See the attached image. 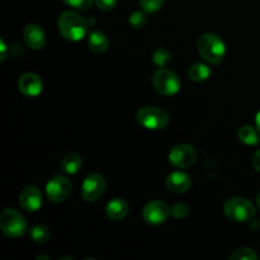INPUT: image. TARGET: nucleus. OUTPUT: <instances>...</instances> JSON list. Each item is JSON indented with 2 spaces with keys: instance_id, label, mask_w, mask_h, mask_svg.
I'll return each instance as SVG.
<instances>
[{
  "instance_id": "nucleus-1",
  "label": "nucleus",
  "mask_w": 260,
  "mask_h": 260,
  "mask_svg": "<svg viewBox=\"0 0 260 260\" xmlns=\"http://www.w3.org/2000/svg\"><path fill=\"white\" fill-rule=\"evenodd\" d=\"M57 27L61 36L71 42H78L88 33L89 23L85 18L74 10L61 13L57 20Z\"/></svg>"
},
{
  "instance_id": "nucleus-2",
  "label": "nucleus",
  "mask_w": 260,
  "mask_h": 260,
  "mask_svg": "<svg viewBox=\"0 0 260 260\" xmlns=\"http://www.w3.org/2000/svg\"><path fill=\"white\" fill-rule=\"evenodd\" d=\"M198 52L208 63L217 65L226 55L225 42L215 33H205L198 40Z\"/></svg>"
},
{
  "instance_id": "nucleus-3",
  "label": "nucleus",
  "mask_w": 260,
  "mask_h": 260,
  "mask_svg": "<svg viewBox=\"0 0 260 260\" xmlns=\"http://www.w3.org/2000/svg\"><path fill=\"white\" fill-rule=\"evenodd\" d=\"M223 213L229 220L235 222H246L254 218L255 208L248 198L233 197L223 205Z\"/></svg>"
},
{
  "instance_id": "nucleus-4",
  "label": "nucleus",
  "mask_w": 260,
  "mask_h": 260,
  "mask_svg": "<svg viewBox=\"0 0 260 260\" xmlns=\"http://www.w3.org/2000/svg\"><path fill=\"white\" fill-rule=\"evenodd\" d=\"M0 229L8 238L18 239L27 231V221L15 208H5L0 215Z\"/></svg>"
},
{
  "instance_id": "nucleus-5",
  "label": "nucleus",
  "mask_w": 260,
  "mask_h": 260,
  "mask_svg": "<svg viewBox=\"0 0 260 260\" xmlns=\"http://www.w3.org/2000/svg\"><path fill=\"white\" fill-rule=\"evenodd\" d=\"M152 85L162 95H174L180 89V79L174 71L160 68L152 75Z\"/></svg>"
},
{
  "instance_id": "nucleus-6",
  "label": "nucleus",
  "mask_w": 260,
  "mask_h": 260,
  "mask_svg": "<svg viewBox=\"0 0 260 260\" xmlns=\"http://www.w3.org/2000/svg\"><path fill=\"white\" fill-rule=\"evenodd\" d=\"M137 122L147 129H162L169 123L167 112L157 107H144L137 112Z\"/></svg>"
},
{
  "instance_id": "nucleus-7",
  "label": "nucleus",
  "mask_w": 260,
  "mask_h": 260,
  "mask_svg": "<svg viewBox=\"0 0 260 260\" xmlns=\"http://www.w3.org/2000/svg\"><path fill=\"white\" fill-rule=\"evenodd\" d=\"M71 189H73V184L70 179L63 175H55L48 180L46 185V194L51 202L61 203L68 200L69 196L71 194Z\"/></svg>"
},
{
  "instance_id": "nucleus-8",
  "label": "nucleus",
  "mask_w": 260,
  "mask_h": 260,
  "mask_svg": "<svg viewBox=\"0 0 260 260\" xmlns=\"http://www.w3.org/2000/svg\"><path fill=\"white\" fill-rule=\"evenodd\" d=\"M197 160V150L189 144H179L172 149L169 154V162L178 169L192 167Z\"/></svg>"
},
{
  "instance_id": "nucleus-9",
  "label": "nucleus",
  "mask_w": 260,
  "mask_h": 260,
  "mask_svg": "<svg viewBox=\"0 0 260 260\" xmlns=\"http://www.w3.org/2000/svg\"><path fill=\"white\" fill-rule=\"evenodd\" d=\"M106 189V179L102 174L93 173L88 175L81 185V197L85 202H96Z\"/></svg>"
},
{
  "instance_id": "nucleus-10",
  "label": "nucleus",
  "mask_w": 260,
  "mask_h": 260,
  "mask_svg": "<svg viewBox=\"0 0 260 260\" xmlns=\"http://www.w3.org/2000/svg\"><path fill=\"white\" fill-rule=\"evenodd\" d=\"M170 215H172V208L162 201H151L142 210L144 221L152 226L165 222Z\"/></svg>"
},
{
  "instance_id": "nucleus-11",
  "label": "nucleus",
  "mask_w": 260,
  "mask_h": 260,
  "mask_svg": "<svg viewBox=\"0 0 260 260\" xmlns=\"http://www.w3.org/2000/svg\"><path fill=\"white\" fill-rule=\"evenodd\" d=\"M43 202L42 192L37 187H25L19 194V205L27 212H36L40 210Z\"/></svg>"
},
{
  "instance_id": "nucleus-12",
  "label": "nucleus",
  "mask_w": 260,
  "mask_h": 260,
  "mask_svg": "<svg viewBox=\"0 0 260 260\" xmlns=\"http://www.w3.org/2000/svg\"><path fill=\"white\" fill-rule=\"evenodd\" d=\"M42 80L33 73H25L18 79V89L25 96H37L42 91Z\"/></svg>"
},
{
  "instance_id": "nucleus-13",
  "label": "nucleus",
  "mask_w": 260,
  "mask_h": 260,
  "mask_svg": "<svg viewBox=\"0 0 260 260\" xmlns=\"http://www.w3.org/2000/svg\"><path fill=\"white\" fill-rule=\"evenodd\" d=\"M23 38L32 50H42L46 45V35L38 24H28L23 32Z\"/></svg>"
},
{
  "instance_id": "nucleus-14",
  "label": "nucleus",
  "mask_w": 260,
  "mask_h": 260,
  "mask_svg": "<svg viewBox=\"0 0 260 260\" xmlns=\"http://www.w3.org/2000/svg\"><path fill=\"white\" fill-rule=\"evenodd\" d=\"M192 184V179L189 175L184 172H174L168 175L165 180V185L168 189L173 193H184L187 192Z\"/></svg>"
},
{
  "instance_id": "nucleus-15",
  "label": "nucleus",
  "mask_w": 260,
  "mask_h": 260,
  "mask_svg": "<svg viewBox=\"0 0 260 260\" xmlns=\"http://www.w3.org/2000/svg\"><path fill=\"white\" fill-rule=\"evenodd\" d=\"M129 206L122 198H113L106 206V215L109 220L121 221L128 215Z\"/></svg>"
},
{
  "instance_id": "nucleus-16",
  "label": "nucleus",
  "mask_w": 260,
  "mask_h": 260,
  "mask_svg": "<svg viewBox=\"0 0 260 260\" xmlns=\"http://www.w3.org/2000/svg\"><path fill=\"white\" fill-rule=\"evenodd\" d=\"M88 46L93 52L102 53L108 48L109 40L106 33L101 32V30H93L88 36Z\"/></svg>"
},
{
  "instance_id": "nucleus-17",
  "label": "nucleus",
  "mask_w": 260,
  "mask_h": 260,
  "mask_svg": "<svg viewBox=\"0 0 260 260\" xmlns=\"http://www.w3.org/2000/svg\"><path fill=\"white\" fill-rule=\"evenodd\" d=\"M83 165V160L78 154H69L61 161V170L65 174H76Z\"/></svg>"
},
{
  "instance_id": "nucleus-18",
  "label": "nucleus",
  "mask_w": 260,
  "mask_h": 260,
  "mask_svg": "<svg viewBox=\"0 0 260 260\" xmlns=\"http://www.w3.org/2000/svg\"><path fill=\"white\" fill-rule=\"evenodd\" d=\"M238 136H239V140H240L243 144L249 145V146L258 145L260 141L259 131H256V129L251 126L240 127V129H239L238 132Z\"/></svg>"
},
{
  "instance_id": "nucleus-19",
  "label": "nucleus",
  "mask_w": 260,
  "mask_h": 260,
  "mask_svg": "<svg viewBox=\"0 0 260 260\" xmlns=\"http://www.w3.org/2000/svg\"><path fill=\"white\" fill-rule=\"evenodd\" d=\"M188 75H189L190 80L196 81V83H201V81H205L210 78L211 69L205 63L196 62L189 68Z\"/></svg>"
},
{
  "instance_id": "nucleus-20",
  "label": "nucleus",
  "mask_w": 260,
  "mask_h": 260,
  "mask_svg": "<svg viewBox=\"0 0 260 260\" xmlns=\"http://www.w3.org/2000/svg\"><path fill=\"white\" fill-rule=\"evenodd\" d=\"M29 236L36 244H45L50 239V230L45 225H35L30 228Z\"/></svg>"
},
{
  "instance_id": "nucleus-21",
  "label": "nucleus",
  "mask_w": 260,
  "mask_h": 260,
  "mask_svg": "<svg viewBox=\"0 0 260 260\" xmlns=\"http://www.w3.org/2000/svg\"><path fill=\"white\" fill-rule=\"evenodd\" d=\"M152 61L159 68H165L172 61V53L168 48L157 47L152 53Z\"/></svg>"
},
{
  "instance_id": "nucleus-22",
  "label": "nucleus",
  "mask_w": 260,
  "mask_h": 260,
  "mask_svg": "<svg viewBox=\"0 0 260 260\" xmlns=\"http://www.w3.org/2000/svg\"><path fill=\"white\" fill-rule=\"evenodd\" d=\"M231 260H256L258 255L255 251L250 248H240L234 251L230 255Z\"/></svg>"
},
{
  "instance_id": "nucleus-23",
  "label": "nucleus",
  "mask_w": 260,
  "mask_h": 260,
  "mask_svg": "<svg viewBox=\"0 0 260 260\" xmlns=\"http://www.w3.org/2000/svg\"><path fill=\"white\" fill-rule=\"evenodd\" d=\"M146 12H134L128 17V23L132 28L135 29H141L146 25L147 23V17L145 14Z\"/></svg>"
},
{
  "instance_id": "nucleus-24",
  "label": "nucleus",
  "mask_w": 260,
  "mask_h": 260,
  "mask_svg": "<svg viewBox=\"0 0 260 260\" xmlns=\"http://www.w3.org/2000/svg\"><path fill=\"white\" fill-rule=\"evenodd\" d=\"M164 0H140V7L146 13H156L162 8Z\"/></svg>"
},
{
  "instance_id": "nucleus-25",
  "label": "nucleus",
  "mask_w": 260,
  "mask_h": 260,
  "mask_svg": "<svg viewBox=\"0 0 260 260\" xmlns=\"http://www.w3.org/2000/svg\"><path fill=\"white\" fill-rule=\"evenodd\" d=\"M189 215V208L187 205H183V203H175L172 207V216L177 220H183L187 216Z\"/></svg>"
},
{
  "instance_id": "nucleus-26",
  "label": "nucleus",
  "mask_w": 260,
  "mask_h": 260,
  "mask_svg": "<svg viewBox=\"0 0 260 260\" xmlns=\"http://www.w3.org/2000/svg\"><path fill=\"white\" fill-rule=\"evenodd\" d=\"M66 5L75 8V9H88L94 4L95 0H62Z\"/></svg>"
},
{
  "instance_id": "nucleus-27",
  "label": "nucleus",
  "mask_w": 260,
  "mask_h": 260,
  "mask_svg": "<svg viewBox=\"0 0 260 260\" xmlns=\"http://www.w3.org/2000/svg\"><path fill=\"white\" fill-rule=\"evenodd\" d=\"M117 3H118V0H95L94 4H95L101 10L109 12V10L114 9V8L117 7Z\"/></svg>"
},
{
  "instance_id": "nucleus-28",
  "label": "nucleus",
  "mask_w": 260,
  "mask_h": 260,
  "mask_svg": "<svg viewBox=\"0 0 260 260\" xmlns=\"http://www.w3.org/2000/svg\"><path fill=\"white\" fill-rule=\"evenodd\" d=\"M253 165H254V169H255L256 172L260 173V149L255 152V154H254Z\"/></svg>"
},
{
  "instance_id": "nucleus-29",
  "label": "nucleus",
  "mask_w": 260,
  "mask_h": 260,
  "mask_svg": "<svg viewBox=\"0 0 260 260\" xmlns=\"http://www.w3.org/2000/svg\"><path fill=\"white\" fill-rule=\"evenodd\" d=\"M0 43H2V61L5 60V51H7V48H5V43L4 41H0Z\"/></svg>"
},
{
  "instance_id": "nucleus-30",
  "label": "nucleus",
  "mask_w": 260,
  "mask_h": 260,
  "mask_svg": "<svg viewBox=\"0 0 260 260\" xmlns=\"http://www.w3.org/2000/svg\"><path fill=\"white\" fill-rule=\"evenodd\" d=\"M255 122H256V129L259 131L260 134V111L256 113V117H255Z\"/></svg>"
},
{
  "instance_id": "nucleus-31",
  "label": "nucleus",
  "mask_w": 260,
  "mask_h": 260,
  "mask_svg": "<svg viewBox=\"0 0 260 260\" xmlns=\"http://www.w3.org/2000/svg\"><path fill=\"white\" fill-rule=\"evenodd\" d=\"M41 259H46V260H48L50 258H48L47 255H38V256H37V260H41Z\"/></svg>"
},
{
  "instance_id": "nucleus-32",
  "label": "nucleus",
  "mask_w": 260,
  "mask_h": 260,
  "mask_svg": "<svg viewBox=\"0 0 260 260\" xmlns=\"http://www.w3.org/2000/svg\"><path fill=\"white\" fill-rule=\"evenodd\" d=\"M256 205H258V207L260 210V192L258 193V197H256Z\"/></svg>"
}]
</instances>
